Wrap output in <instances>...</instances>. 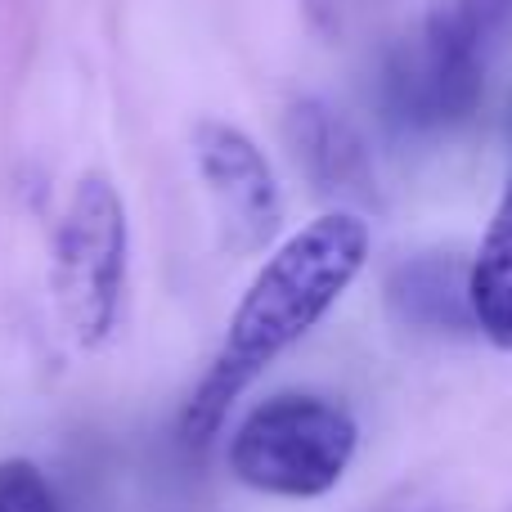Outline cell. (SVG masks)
Instances as JSON below:
<instances>
[{"mask_svg": "<svg viewBox=\"0 0 512 512\" xmlns=\"http://www.w3.org/2000/svg\"><path fill=\"white\" fill-rule=\"evenodd\" d=\"M283 135L297 171L310 180L319 198L342 203V212L351 207H369L378 198V180H373V162L364 149L360 131L337 113L324 99H297L283 117Z\"/></svg>", "mask_w": 512, "mask_h": 512, "instance_id": "8992f818", "label": "cell"}, {"mask_svg": "<svg viewBox=\"0 0 512 512\" xmlns=\"http://www.w3.org/2000/svg\"><path fill=\"white\" fill-rule=\"evenodd\" d=\"M360 427L337 400L288 391L261 400L230 441V472L274 499H319L346 477Z\"/></svg>", "mask_w": 512, "mask_h": 512, "instance_id": "7a4b0ae2", "label": "cell"}, {"mask_svg": "<svg viewBox=\"0 0 512 512\" xmlns=\"http://www.w3.org/2000/svg\"><path fill=\"white\" fill-rule=\"evenodd\" d=\"M387 306L405 328L418 333H468L477 328L472 315V265L459 256H414L396 265L387 279Z\"/></svg>", "mask_w": 512, "mask_h": 512, "instance_id": "52a82bcc", "label": "cell"}, {"mask_svg": "<svg viewBox=\"0 0 512 512\" xmlns=\"http://www.w3.org/2000/svg\"><path fill=\"white\" fill-rule=\"evenodd\" d=\"M194 158L203 185L212 189L221 230L234 252H261L283 225V194L274 167L243 131L225 122H198Z\"/></svg>", "mask_w": 512, "mask_h": 512, "instance_id": "5b68a950", "label": "cell"}, {"mask_svg": "<svg viewBox=\"0 0 512 512\" xmlns=\"http://www.w3.org/2000/svg\"><path fill=\"white\" fill-rule=\"evenodd\" d=\"M50 288L63 333L77 346H99L117 328L126 292V207L108 176H86L72 189L50 243Z\"/></svg>", "mask_w": 512, "mask_h": 512, "instance_id": "3957f363", "label": "cell"}, {"mask_svg": "<svg viewBox=\"0 0 512 512\" xmlns=\"http://www.w3.org/2000/svg\"><path fill=\"white\" fill-rule=\"evenodd\" d=\"M391 5V0H306V14L315 23V32L324 36H342L351 23H360L364 14Z\"/></svg>", "mask_w": 512, "mask_h": 512, "instance_id": "30bf717a", "label": "cell"}, {"mask_svg": "<svg viewBox=\"0 0 512 512\" xmlns=\"http://www.w3.org/2000/svg\"><path fill=\"white\" fill-rule=\"evenodd\" d=\"M364 261L369 225L360 212H324L292 234L256 270L243 301L234 306L221 351L180 414V441L203 450L230 418L234 400L342 301V292L360 279Z\"/></svg>", "mask_w": 512, "mask_h": 512, "instance_id": "6da1fadb", "label": "cell"}, {"mask_svg": "<svg viewBox=\"0 0 512 512\" xmlns=\"http://www.w3.org/2000/svg\"><path fill=\"white\" fill-rule=\"evenodd\" d=\"M486 45L445 5L427 14L414 41H405L382 68V104L409 131H441L481 104Z\"/></svg>", "mask_w": 512, "mask_h": 512, "instance_id": "277c9868", "label": "cell"}, {"mask_svg": "<svg viewBox=\"0 0 512 512\" xmlns=\"http://www.w3.org/2000/svg\"><path fill=\"white\" fill-rule=\"evenodd\" d=\"M0 512H63V508L36 463L5 459L0 463Z\"/></svg>", "mask_w": 512, "mask_h": 512, "instance_id": "9c48e42d", "label": "cell"}, {"mask_svg": "<svg viewBox=\"0 0 512 512\" xmlns=\"http://www.w3.org/2000/svg\"><path fill=\"white\" fill-rule=\"evenodd\" d=\"M472 315L481 337H490L499 351H512V171L472 261Z\"/></svg>", "mask_w": 512, "mask_h": 512, "instance_id": "ba28073f", "label": "cell"}]
</instances>
